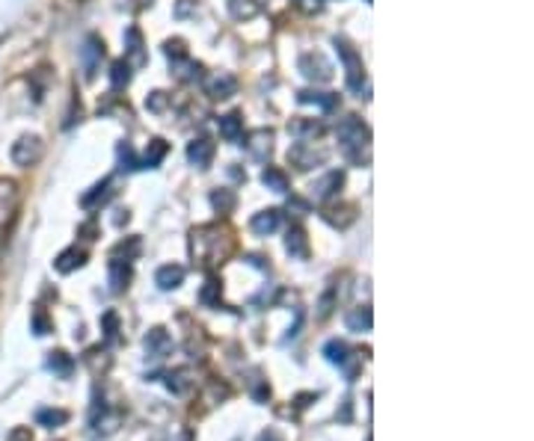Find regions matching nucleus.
I'll use <instances>...</instances> for the list:
<instances>
[{"label": "nucleus", "instance_id": "29", "mask_svg": "<svg viewBox=\"0 0 534 441\" xmlns=\"http://www.w3.org/2000/svg\"><path fill=\"white\" fill-rule=\"evenodd\" d=\"M107 196H110V178L98 181L90 193H83V196H80V208L90 210V208H95V205H98V201H104Z\"/></svg>", "mask_w": 534, "mask_h": 441}, {"label": "nucleus", "instance_id": "5", "mask_svg": "<svg viewBox=\"0 0 534 441\" xmlns=\"http://www.w3.org/2000/svg\"><path fill=\"white\" fill-rule=\"evenodd\" d=\"M288 160H291L300 172H309V169L324 166V163H327V148H315V143L300 140V143H297V145L288 151Z\"/></svg>", "mask_w": 534, "mask_h": 441}, {"label": "nucleus", "instance_id": "46", "mask_svg": "<svg viewBox=\"0 0 534 441\" xmlns=\"http://www.w3.org/2000/svg\"><path fill=\"white\" fill-rule=\"evenodd\" d=\"M66 3H74V6H80V3H86V0H66Z\"/></svg>", "mask_w": 534, "mask_h": 441}, {"label": "nucleus", "instance_id": "7", "mask_svg": "<svg viewBox=\"0 0 534 441\" xmlns=\"http://www.w3.org/2000/svg\"><path fill=\"white\" fill-rule=\"evenodd\" d=\"M234 92H238V78H234V74L214 71V74H208V78H205V95L217 98V101H226Z\"/></svg>", "mask_w": 534, "mask_h": 441}, {"label": "nucleus", "instance_id": "28", "mask_svg": "<svg viewBox=\"0 0 534 441\" xmlns=\"http://www.w3.org/2000/svg\"><path fill=\"white\" fill-rule=\"evenodd\" d=\"M69 421V412L66 409H39L36 412V424L48 426V430H54V426H63Z\"/></svg>", "mask_w": 534, "mask_h": 441}, {"label": "nucleus", "instance_id": "12", "mask_svg": "<svg viewBox=\"0 0 534 441\" xmlns=\"http://www.w3.org/2000/svg\"><path fill=\"white\" fill-rule=\"evenodd\" d=\"M214 151H217V145L211 143L208 136H199V140H193V143L188 145V160L193 163V166L208 169L211 160H214Z\"/></svg>", "mask_w": 534, "mask_h": 441}, {"label": "nucleus", "instance_id": "31", "mask_svg": "<svg viewBox=\"0 0 534 441\" xmlns=\"http://www.w3.org/2000/svg\"><path fill=\"white\" fill-rule=\"evenodd\" d=\"M172 68H176V78L178 80H184V83H190V80H196V78H199V62H193V59H188V57H184V59H176V62H172Z\"/></svg>", "mask_w": 534, "mask_h": 441}, {"label": "nucleus", "instance_id": "8", "mask_svg": "<svg viewBox=\"0 0 534 441\" xmlns=\"http://www.w3.org/2000/svg\"><path fill=\"white\" fill-rule=\"evenodd\" d=\"M101 59H104V42L98 39V36H86V42H83V48H80V66H83L86 80L95 78V71H98V66H101Z\"/></svg>", "mask_w": 534, "mask_h": 441}, {"label": "nucleus", "instance_id": "11", "mask_svg": "<svg viewBox=\"0 0 534 441\" xmlns=\"http://www.w3.org/2000/svg\"><path fill=\"white\" fill-rule=\"evenodd\" d=\"M125 62H128V66H136V68H143L146 62H148L146 45H143V33L136 30V27L125 30Z\"/></svg>", "mask_w": 534, "mask_h": 441}, {"label": "nucleus", "instance_id": "30", "mask_svg": "<svg viewBox=\"0 0 534 441\" xmlns=\"http://www.w3.org/2000/svg\"><path fill=\"white\" fill-rule=\"evenodd\" d=\"M128 83H131V66L125 59H116L113 68H110V86L113 89H125Z\"/></svg>", "mask_w": 534, "mask_h": 441}, {"label": "nucleus", "instance_id": "3", "mask_svg": "<svg viewBox=\"0 0 534 441\" xmlns=\"http://www.w3.org/2000/svg\"><path fill=\"white\" fill-rule=\"evenodd\" d=\"M335 50H339V57L344 62V74H347V89L353 92H363L365 86V68H363V57L353 50V45L347 39H332Z\"/></svg>", "mask_w": 534, "mask_h": 441}, {"label": "nucleus", "instance_id": "19", "mask_svg": "<svg viewBox=\"0 0 534 441\" xmlns=\"http://www.w3.org/2000/svg\"><path fill=\"white\" fill-rule=\"evenodd\" d=\"M155 282L160 291H176V287H181L184 282V267H178V263H167V267H160L155 273Z\"/></svg>", "mask_w": 534, "mask_h": 441}, {"label": "nucleus", "instance_id": "20", "mask_svg": "<svg viewBox=\"0 0 534 441\" xmlns=\"http://www.w3.org/2000/svg\"><path fill=\"white\" fill-rule=\"evenodd\" d=\"M220 136L229 143H238L244 140V119L241 113H226V116H220Z\"/></svg>", "mask_w": 534, "mask_h": 441}, {"label": "nucleus", "instance_id": "15", "mask_svg": "<svg viewBox=\"0 0 534 441\" xmlns=\"http://www.w3.org/2000/svg\"><path fill=\"white\" fill-rule=\"evenodd\" d=\"M110 270V291L113 294H122L131 282V261H122V258H110L107 263Z\"/></svg>", "mask_w": 534, "mask_h": 441}, {"label": "nucleus", "instance_id": "42", "mask_svg": "<svg viewBox=\"0 0 534 441\" xmlns=\"http://www.w3.org/2000/svg\"><path fill=\"white\" fill-rule=\"evenodd\" d=\"M33 329H36V335H48V320L42 317V311L33 314Z\"/></svg>", "mask_w": 534, "mask_h": 441}, {"label": "nucleus", "instance_id": "36", "mask_svg": "<svg viewBox=\"0 0 534 441\" xmlns=\"http://www.w3.org/2000/svg\"><path fill=\"white\" fill-rule=\"evenodd\" d=\"M101 326H104V335H107V341L113 344L116 341V335H119V317L113 311H107L104 317H101Z\"/></svg>", "mask_w": 534, "mask_h": 441}, {"label": "nucleus", "instance_id": "44", "mask_svg": "<svg viewBox=\"0 0 534 441\" xmlns=\"http://www.w3.org/2000/svg\"><path fill=\"white\" fill-rule=\"evenodd\" d=\"M255 441H282V435H279L276 430H265V433H262V435H258Z\"/></svg>", "mask_w": 534, "mask_h": 441}, {"label": "nucleus", "instance_id": "1", "mask_svg": "<svg viewBox=\"0 0 534 441\" xmlns=\"http://www.w3.org/2000/svg\"><path fill=\"white\" fill-rule=\"evenodd\" d=\"M234 240L232 231L223 229V225H199V229L190 231V255L196 263L202 267H214L229 258Z\"/></svg>", "mask_w": 534, "mask_h": 441}, {"label": "nucleus", "instance_id": "41", "mask_svg": "<svg viewBox=\"0 0 534 441\" xmlns=\"http://www.w3.org/2000/svg\"><path fill=\"white\" fill-rule=\"evenodd\" d=\"M193 9H196V0H178L176 3V18H188Z\"/></svg>", "mask_w": 534, "mask_h": 441}, {"label": "nucleus", "instance_id": "4", "mask_svg": "<svg viewBox=\"0 0 534 441\" xmlns=\"http://www.w3.org/2000/svg\"><path fill=\"white\" fill-rule=\"evenodd\" d=\"M42 154H45V143L39 140V136H21V140H15L12 148H9L12 163L21 166V169L36 166V163L42 160Z\"/></svg>", "mask_w": 534, "mask_h": 441}, {"label": "nucleus", "instance_id": "40", "mask_svg": "<svg viewBox=\"0 0 534 441\" xmlns=\"http://www.w3.org/2000/svg\"><path fill=\"white\" fill-rule=\"evenodd\" d=\"M294 6L303 12V15H318L324 9V0H294Z\"/></svg>", "mask_w": 534, "mask_h": 441}, {"label": "nucleus", "instance_id": "26", "mask_svg": "<svg viewBox=\"0 0 534 441\" xmlns=\"http://www.w3.org/2000/svg\"><path fill=\"white\" fill-rule=\"evenodd\" d=\"M262 184L273 193H288V175H285L282 169H276V166H267L262 172Z\"/></svg>", "mask_w": 534, "mask_h": 441}, {"label": "nucleus", "instance_id": "6", "mask_svg": "<svg viewBox=\"0 0 534 441\" xmlns=\"http://www.w3.org/2000/svg\"><path fill=\"white\" fill-rule=\"evenodd\" d=\"M297 68H300L303 78L312 80V83H330L332 80V66L327 62L324 54H318V50H312V54H303L300 59H297Z\"/></svg>", "mask_w": 534, "mask_h": 441}, {"label": "nucleus", "instance_id": "27", "mask_svg": "<svg viewBox=\"0 0 534 441\" xmlns=\"http://www.w3.org/2000/svg\"><path fill=\"white\" fill-rule=\"evenodd\" d=\"M167 388H169L172 394H178V397L190 394V388H193L190 373H188V370H172V373H167Z\"/></svg>", "mask_w": 534, "mask_h": 441}, {"label": "nucleus", "instance_id": "21", "mask_svg": "<svg viewBox=\"0 0 534 441\" xmlns=\"http://www.w3.org/2000/svg\"><path fill=\"white\" fill-rule=\"evenodd\" d=\"M288 133L297 136V140H315V136L324 133V124L315 122V119H294L288 124Z\"/></svg>", "mask_w": 534, "mask_h": 441}, {"label": "nucleus", "instance_id": "23", "mask_svg": "<svg viewBox=\"0 0 534 441\" xmlns=\"http://www.w3.org/2000/svg\"><path fill=\"white\" fill-rule=\"evenodd\" d=\"M344 323H347V329H351V332H371V323H374V314H371V308H368V305H359V308H353L351 314H347Z\"/></svg>", "mask_w": 534, "mask_h": 441}, {"label": "nucleus", "instance_id": "13", "mask_svg": "<svg viewBox=\"0 0 534 441\" xmlns=\"http://www.w3.org/2000/svg\"><path fill=\"white\" fill-rule=\"evenodd\" d=\"M246 151L258 160V163H265L270 157V151H273V133L270 131H253L250 136H246Z\"/></svg>", "mask_w": 534, "mask_h": 441}, {"label": "nucleus", "instance_id": "33", "mask_svg": "<svg viewBox=\"0 0 534 441\" xmlns=\"http://www.w3.org/2000/svg\"><path fill=\"white\" fill-rule=\"evenodd\" d=\"M220 294H223V284L217 279H208L205 287L199 291V302L202 305H220Z\"/></svg>", "mask_w": 534, "mask_h": 441}, {"label": "nucleus", "instance_id": "39", "mask_svg": "<svg viewBox=\"0 0 534 441\" xmlns=\"http://www.w3.org/2000/svg\"><path fill=\"white\" fill-rule=\"evenodd\" d=\"M136 252H140V240H136V237H131L128 246H125V240H122V243L113 249V258H122V255H125V261H131V258L136 255Z\"/></svg>", "mask_w": 534, "mask_h": 441}, {"label": "nucleus", "instance_id": "17", "mask_svg": "<svg viewBox=\"0 0 534 441\" xmlns=\"http://www.w3.org/2000/svg\"><path fill=\"white\" fill-rule=\"evenodd\" d=\"M45 368L51 370L54 376H59V379H69L71 370H74V359L69 356V352H63V349H54V352H48Z\"/></svg>", "mask_w": 534, "mask_h": 441}, {"label": "nucleus", "instance_id": "14", "mask_svg": "<svg viewBox=\"0 0 534 441\" xmlns=\"http://www.w3.org/2000/svg\"><path fill=\"white\" fill-rule=\"evenodd\" d=\"M282 225V213L276 210V208H270V210H262V213H255V217L250 219V229H253V234H258V237H267V234H273Z\"/></svg>", "mask_w": 534, "mask_h": 441}, {"label": "nucleus", "instance_id": "35", "mask_svg": "<svg viewBox=\"0 0 534 441\" xmlns=\"http://www.w3.org/2000/svg\"><path fill=\"white\" fill-rule=\"evenodd\" d=\"M167 107H169V95L160 92V89L146 98V110H148V113H164Z\"/></svg>", "mask_w": 534, "mask_h": 441}, {"label": "nucleus", "instance_id": "38", "mask_svg": "<svg viewBox=\"0 0 534 441\" xmlns=\"http://www.w3.org/2000/svg\"><path fill=\"white\" fill-rule=\"evenodd\" d=\"M164 50H167V57H169L172 62H176V59H184V57H188V45H184L181 39H169V42L164 45Z\"/></svg>", "mask_w": 534, "mask_h": 441}, {"label": "nucleus", "instance_id": "2", "mask_svg": "<svg viewBox=\"0 0 534 441\" xmlns=\"http://www.w3.org/2000/svg\"><path fill=\"white\" fill-rule=\"evenodd\" d=\"M335 136H339V151L347 163L368 166L371 163V131L363 119H356V116L342 119L339 128H335Z\"/></svg>", "mask_w": 534, "mask_h": 441}, {"label": "nucleus", "instance_id": "32", "mask_svg": "<svg viewBox=\"0 0 534 441\" xmlns=\"http://www.w3.org/2000/svg\"><path fill=\"white\" fill-rule=\"evenodd\" d=\"M229 9H232V15L238 21H250L258 12V3L255 0H229Z\"/></svg>", "mask_w": 534, "mask_h": 441}, {"label": "nucleus", "instance_id": "24", "mask_svg": "<svg viewBox=\"0 0 534 441\" xmlns=\"http://www.w3.org/2000/svg\"><path fill=\"white\" fill-rule=\"evenodd\" d=\"M167 151H169V145H167L164 140H152V143H148V148H146L143 160L136 163V166H140V169H157L160 160L167 157Z\"/></svg>", "mask_w": 534, "mask_h": 441}, {"label": "nucleus", "instance_id": "45", "mask_svg": "<svg viewBox=\"0 0 534 441\" xmlns=\"http://www.w3.org/2000/svg\"><path fill=\"white\" fill-rule=\"evenodd\" d=\"M146 6H152V0H134V9H146Z\"/></svg>", "mask_w": 534, "mask_h": 441}, {"label": "nucleus", "instance_id": "25", "mask_svg": "<svg viewBox=\"0 0 534 441\" xmlns=\"http://www.w3.org/2000/svg\"><path fill=\"white\" fill-rule=\"evenodd\" d=\"M324 356H327V361L330 364H339V368H347V361H351V347H347L344 341H327V347H324Z\"/></svg>", "mask_w": 534, "mask_h": 441}, {"label": "nucleus", "instance_id": "16", "mask_svg": "<svg viewBox=\"0 0 534 441\" xmlns=\"http://www.w3.org/2000/svg\"><path fill=\"white\" fill-rule=\"evenodd\" d=\"M285 252H288L291 258H300V261L309 258V237L300 225H294V229H288V234H285Z\"/></svg>", "mask_w": 534, "mask_h": 441}, {"label": "nucleus", "instance_id": "43", "mask_svg": "<svg viewBox=\"0 0 534 441\" xmlns=\"http://www.w3.org/2000/svg\"><path fill=\"white\" fill-rule=\"evenodd\" d=\"M312 400H318V394H300V397H297L294 403H297V409H306V406H309V403H312Z\"/></svg>", "mask_w": 534, "mask_h": 441}, {"label": "nucleus", "instance_id": "10", "mask_svg": "<svg viewBox=\"0 0 534 441\" xmlns=\"http://www.w3.org/2000/svg\"><path fill=\"white\" fill-rule=\"evenodd\" d=\"M342 187H344V175H342L339 169H332V172L324 175V178H318V181L312 184V198H318V201H330V198L339 196Z\"/></svg>", "mask_w": 534, "mask_h": 441}, {"label": "nucleus", "instance_id": "22", "mask_svg": "<svg viewBox=\"0 0 534 441\" xmlns=\"http://www.w3.org/2000/svg\"><path fill=\"white\" fill-rule=\"evenodd\" d=\"M297 101L300 104H315L321 110H335L339 107V95H332V92H312V89H306V92H297Z\"/></svg>", "mask_w": 534, "mask_h": 441}, {"label": "nucleus", "instance_id": "9", "mask_svg": "<svg viewBox=\"0 0 534 441\" xmlns=\"http://www.w3.org/2000/svg\"><path fill=\"white\" fill-rule=\"evenodd\" d=\"M143 349H146V356L148 359H164L169 356V349H172V338L167 329H160V326H155V329H148L146 338H143Z\"/></svg>", "mask_w": 534, "mask_h": 441}, {"label": "nucleus", "instance_id": "34", "mask_svg": "<svg viewBox=\"0 0 534 441\" xmlns=\"http://www.w3.org/2000/svg\"><path fill=\"white\" fill-rule=\"evenodd\" d=\"M234 193L232 190H214L211 193V205H214V210H220V213H229L232 208H234Z\"/></svg>", "mask_w": 534, "mask_h": 441}, {"label": "nucleus", "instance_id": "37", "mask_svg": "<svg viewBox=\"0 0 534 441\" xmlns=\"http://www.w3.org/2000/svg\"><path fill=\"white\" fill-rule=\"evenodd\" d=\"M119 169H140L136 166V157H134V148L128 143L119 145Z\"/></svg>", "mask_w": 534, "mask_h": 441}, {"label": "nucleus", "instance_id": "18", "mask_svg": "<svg viewBox=\"0 0 534 441\" xmlns=\"http://www.w3.org/2000/svg\"><path fill=\"white\" fill-rule=\"evenodd\" d=\"M86 263V252L83 249H78V246H71V249H66V252H59L57 255V261H54V267H57V273H74V270H80Z\"/></svg>", "mask_w": 534, "mask_h": 441}]
</instances>
